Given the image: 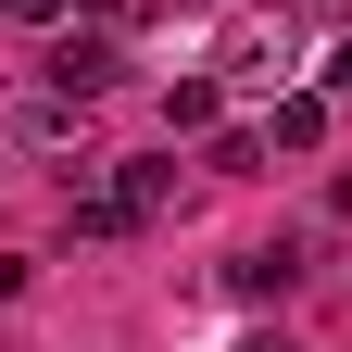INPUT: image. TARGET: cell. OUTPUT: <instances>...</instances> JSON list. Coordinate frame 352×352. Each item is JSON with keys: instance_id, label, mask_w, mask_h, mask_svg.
Masks as SVG:
<instances>
[{"instance_id": "cell-1", "label": "cell", "mask_w": 352, "mask_h": 352, "mask_svg": "<svg viewBox=\"0 0 352 352\" xmlns=\"http://www.w3.org/2000/svg\"><path fill=\"white\" fill-rule=\"evenodd\" d=\"M113 76H126V51H113L101 25H88V38H51V51H38V88H63V101H101Z\"/></svg>"}, {"instance_id": "cell-2", "label": "cell", "mask_w": 352, "mask_h": 352, "mask_svg": "<svg viewBox=\"0 0 352 352\" xmlns=\"http://www.w3.org/2000/svg\"><path fill=\"white\" fill-rule=\"evenodd\" d=\"M289 63H302V51H289V25H264V13L227 25V76H239V88H289Z\"/></svg>"}, {"instance_id": "cell-3", "label": "cell", "mask_w": 352, "mask_h": 352, "mask_svg": "<svg viewBox=\"0 0 352 352\" xmlns=\"http://www.w3.org/2000/svg\"><path fill=\"white\" fill-rule=\"evenodd\" d=\"M302 264H315L302 239H252V252L227 264V289H239V302H289V289H302Z\"/></svg>"}, {"instance_id": "cell-4", "label": "cell", "mask_w": 352, "mask_h": 352, "mask_svg": "<svg viewBox=\"0 0 352 352\" xmlns=\"http://www.w3.org/2000/svg\"><path fill=\"white\" fill-rule=\"evenodd\" d=\"M327 139V101L315 88H277V126H264V151H315Z\"/></svg>"}, {"instance_id": "cell-5", "label": "cell", "mask_w": 352, "mask_h": 352, "mask_svg": "<svg viewBox=\"0 0 352 352\" xmlns=\"http://www.w3.org/2000/svg\"><path fill=\"white\" fill-rule=\"evenodd\" d=\"M214 113H227V88H214V76H176V88H164V126H176V139H201Z\"/></svg>"}, {"instance_id": "cell-6", "label": "cell", "mask_w": 352, "mask_h": 352, "mask_svg": "<svg viewBox=\"0 0 352 352\" xmlns=\"http://www.w3.org/2000/svg\"><path fill=\"white\" fill-rule=\"evenodd\" d=\"M113 201L139 214V227H151V214H176V164H126V176H113Z\"/></svg>"}, {"instance_id": "cell-7", "label": "cell", "mask_w": 352, "mask_h": 352, "mask_svg": "<svg viewBox=\"0 0 352 352\" xmlns=\"http://www.w3.org/2000/svg\"><path fill=\"white\" fill-rule=\"evenodd\" d=\"M201 164H214V176H264V139H252V126H214Z\"/></svg>"}, {"instance_id": "cell-8", "label": "cell", "mask_w": 352, "mask_h": 352, "mask_svg": "<svg viewBox=\"0 0 352 352\" xmlns=\"http://www.w3.org/2000/svg\"><path fill=\"white\" fill-rule=\"evenodd\" d=\"M0 13H25V25H63V0H0Z\"/></svg>"}, {"instance_id": "cell-9", "label": "cell", "mask_w": 352, "mask_h": 352, "mask_svg": "<svg viewBox=\"0 0 352 352\" xmlns=\"http://www.w3.org/2000/svg\"><path fill=\"white\" fill-rule=\"evenodd\" d=\"M327 88H340V101H352V38H340V51H327Z\"/></svg>"}, {"instance_id": "cell-10", "label": "cell", "mask_w": 352, "mask_h": 352, "mask_svg": "<svg viewBox=\"0 0 352 352\" xmlns=\"http://www.w3.org/2000/svg\"><path fill=\"white\" fill-rule=\"evenodd\" d=\"M239 352H289V340H239Z\"/></svg>"}]
</instances>
